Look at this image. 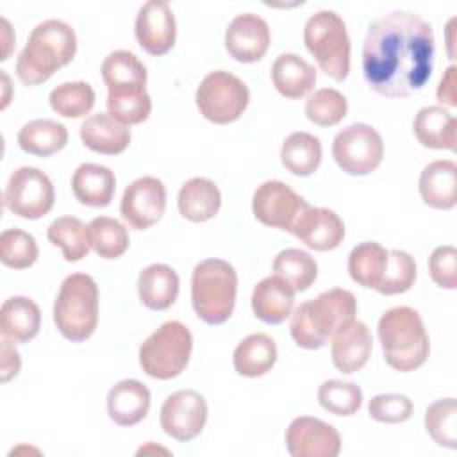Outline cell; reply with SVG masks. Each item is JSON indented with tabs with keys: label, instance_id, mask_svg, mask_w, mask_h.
<instances>
[{
	"label": "cell",
	"instance_id": "60d3db41",
	"mask_svg": "<svg viewBox=\"0 0 457 457\" xmlns=\"http://www.w3.org/2000/svg\"><path fill=\"white\" fill-rule=\"evenodd\" d=\"M39 255L37 243L32 234L21 228H5L0 234V261L12 270L30 268Z\"/></svg>",
	"mask_w": 457,
	"mask_h": 457
},
{
	"label": "cell",
	"instance_id": "836d02e7",
	"mask_svg": "<svg viewBox=\"0 0 457 457\" xmlns=\"http://www.w3.org/2000/svg\"><path fill=\"white\" fill-rule=\"evenodd\" d=\"M46 237L52 245L62 250V257L68 262L84 259L91 248L89 225L75 216H61L54 220L46 228Z\"/></svg>",
	"mask_w": 457,
	"mask_h": 457
},
{
	"label": "cell",
	"instance_id": "9a60e30c",
	"mask_svg": "<svg viewBox=\"0 0 457 457\" xmlns=\"http://www.w3.org/2000/svg\"><path fill=\"white\" fill-rule=\"evenodd\" d=\"M286 448L293 457H337L341 436L320 418L298 416L286 430Z\"/></svg>",
	"mask_w": 457,
	"mask_h": 457
},
{
	"label": "cell",
	"instance_id": "f35d334b",
	"mask_svg": "<svg viewBox=\"0 0 457 457\" xmlns=\"http://www.w3.org/2000/svg\"><path fill=\"white\" fill-rule=\"evenodd\" d=\"M89 236L91 248L96 255L104 259H118L121 257L129 245V232L125 225L109 216H96L89 221Z\"/></svg>",
	"mask_w": 457,
	"mask_h": 457
},
{
	"label": "cell",
	"instance_id": "816d5d0a",
	"mask_svg": "<svg viewBox=\"0 0 457 457\" xmlns=\"http://www.w3.org/2000/svg\"><path fill=\"white\" fill-rule=\"evenodd\" d=\"M148 452H162V453H170L166 448H161V446H154L152 443H148L146 446H141L139 450H137V455H141V453H148Z\"/></svg>",
	"mask_w": 457,
	"mask_h": 457
},
{
	"label": "cell",
	"instance_id": "ffe728a7",
	"mask_svg": "<svg viewBox=\"0 0 457 457\" xmlns=\"http://www.w3.org/2000/svg\"><path fill=\"white\" fill-rule=\"evenodd\" d=\"M150 389L136 380L125 378L107 393V414L120 427H132L145 420L150 409Z\"/></svg>",
	"mask_w": 457,
	"mask_h": 457
},
{
	"label": "cell",
	"instance_id": "2e32d148",
	"mask_svg": "<svg viewBox=\"0 0 457 457\" xmlns=\"http://www.w3.org/2000/svg\"><path fill=\"white\" fill-rule=\"evenodd\" d=\"M134 32L139 46L146 54L157 57L168 54L177 37L175 16L168 2L150 0L143 4L136 16Z\"/></svg>",
	"mask_w": 457,
	"mask_h": 457
},
{
	"label": "cell",
	"instance_id": "bcb514c9",
	"mask_svg": "<svg viewBox=\"0 0 457 457\" xmlns=\"http://www.w3.org/2000/svg\"><path fill=\"white\" fill-rule=\"evenodd\" d=\"M428 273L443 289L457 287V250L452 245L434 248L428 257Z\"/></svg>",
	"mask_w": 457,
	"mask_h": 457
},
{
	"label": "cell",
	"instance_id": "f546056e",
	"mask_svg": "<svg viewBox=\"0 0 457 457\" xmlns=\"http://www.w3.org/2000/svg\"><path fill=\"white\" fill-rule=\"evenodd\" d=\"M232 362L234 370L243 377H262L277 362V345L268 334H250L237 343Z\"/></svg>",
	"mask_w": 457,
	"mask_h": 457
},
{
	"label": "cell",
	"instance_id": "e0dca14e",
	"mask_svg": "<svg viewBox=\"0 0 457 457\" xmlns=\"http://www.w3.org/2000/svg\"><path fill=\"white\" fill-rule=\"evenodd\" d=\"M270 27L253 12L237 14L225 30V48L237 62H257L270 48Z\"/></svg>",
	"mask_w": 457,
	"mask_h": 457
},
{
	"label": "cell",
	"instance_id": "9c48e42d",
	"mask_svg": "<svg viewBox=\"0 0 457 457\" xmlns=\"http://www.w3.org/2000/svg\"><path fill=\"white\" fill-rule=\"evenodd\" d=\"M200 114L216 125L239 120L248 107V86L230 71L216 70L207 73L195 93Z\"/></svg>",
	"mask_w": 457,
	"mask_h": 457
},
{
	"label": "cell",
	"instance_id": "484cf974",
	"mask_svg": "<svg viewBox=\"0 0 457 457\" xmlns=\"http://www.w3.org/2000/svg\"><path fill=\"white\" fill-rule=\"evenodd\" d=\"M418 143L434 150H455V116L443 105L421 107L412 123Z\"/></svg>",
	"mask_w": 457,
	"mask_h": 457
},
{
	"label": "cell",
	"instance_id": "7dc6e473",
	"mask_svg": "<svg viewBox=\"0 0 457 457\" xmlns=\"http://www.w3.org/2000/svg\"><path fill=\"white\" fill-rule=\"evenodd\" d=\"M20 368H21V359H20L18 350L14 348V343L2 337V375H0V380L9 382L12 377H16L20 373Z\"/></svg>",
	"mask_w": 457,
	"mask_h": 457
},
{
	"label": "cell",
	"instance_id": "f6af8a7d",
	"mask_svg": "<svg viewBox=\"0 0 457 457\" xmlns=\"http://www.w3.org/2000/svg\"><path fill=\"white\" fill-rule=\"evenodd\" d=\"M414 405L412 400L400 393H384L375 395L368 402V412L375 421L380 423H403L412 416Z\"/></svg>",
	"mask_w": 457,
	"mask_h": 457
},
{
	"label": "cell",
	"instance_id": "681fc988",
	"mask_svg": "<svg viewBox=\"0 0 457 457\" xmlns=\"http://www.w3.org/2000/svg\"><path fill=\"white\" fill-rule=\"evenodd\" d=\"M0 23H2V37H4V54H2V61H5V59H9V54H11V46H12V43H14V36H12V30H11V25H9V21L5 20V18H2L0 20Z\"/></svg>",
	"mask_w": 457,
	"mask_h": 457
},
{
	"label": "cell",
	"instance_id": "7402d4cb",
	"mask_svg": "<svg viewBox=\"0 0 457 457\" xmlns=\"http://www.w3.org/2000/svg\"><path fill=\"white\" fill-rule=\"evenodd\" d=\"M420 195L432 209H453L457 204V164L450 159L428 162L420 175Z\"/></svg>",
	"mask_w": 457,
	"mask_h": 457
},
{
	"label": "cell",
	"instance_id": "3957f363",
	"mask_svg": "<svg viewBox=\"0 0 457 457\" xmlns=\"http://www.w3.org/2000/svg\"><path fill=\"white\" fill-rule=\"evenodd\" d=\"M357 300L352 291L332 287L300 303L291 314V337L305 350H318L346 323L355 320Z\"/></svg>",
	"mask_w": 457,
	"mask_h": 457
},
{
	"label": "cell",
	"instance_id": "603a6c76",
	"mask_svg": "<svg viewBox=\"0 0 457 457\" xmlns=\"http://www.w3.org/2000/svg\"><path fill=\"white\" fill-rule=\"evenodd\" d=\"M293 307L295 291L275 275L257 282L252 291V311L268 325L284 323L293 314Z\"/></svg>",
	"mask_w": 457,
	"mask_h": 457
},
{
	"label": "cell",
	"instance_id": "ac0fdd59",
	"mask_svg": "<svg viewBox=\"0 0 457 457\" xmlns=\"http://www.w3.org/2000/svg\"><path fill=\"white\" fill-rule=\"evenodd\" d=\"M291 234L316 252H328L341 245L345 237L343 220L327 207H307L298 218Z\"/></svg>",
	"mask_w": 457,
	"mask_h": 457
},
{
	"label": "cell",
	"instance_id": "ee69618b",
	"mask_svg": "<svg viewBox=\"0 0 457 457\" xmlns=\"http://www.w3.org/2000/svg\"><path fill=\"white\" fill-rule=\"evenodd\" d=\"M414 280H416L414 257L403 250H389L384 277L375 291L386 296L402 295L412 287Z\"/></svg>",
	"mask_w": 457,
	"mask_h": 457
},
{
	"label": "cell",
	"instance_id": "7bdbcfd3",
	"mask_svg": "<svg viewBox=\"0 0 457 457\" xmlns=\"http://www.w3.org/2000/svg\"><path fill=\"white\" fill-rule=\"evenodd\" d=\"M318 403L336 416H352L362 405V391L353 382L332 378L320 386Z\"/></svg>",
	"mask_w": 457,
	"mask_h": 457
},
{
	"label": "cell",
	"instance_id": "8fae6325",
	"mask_svg": "<svg viewBox=\"0 0 457 457\" xmlns=\"http://www.w3.org/2000/svg\"><path fill=\"white\" fill-rule=\"evenodd\" d=\"M55 202L54 184L48 175L34 166L14 170L5 184L4 205L20 218L39 220Z\"/></svg>",
	"mask_w": 457,
	"mask_h": 457
},
{
	"label": "cell",
	"instance_id": "7a4b0ae2",
	"mask_svg": "<svg viewBox=\"0 0 457 457\" xmlns=\"http://www.w3.org/2000/svg\"><path fill=\"white\" fill-rule=\"evenodd\" d=\"M77 36L62 20H45L29 34L27 45L16 61V77L25 86L46 82L59 68L73 61Z\"/></svg>",
	"mask_w": 457,
	"mask_h": 457
},
{
	"label": "cell",
	"instance_id": "c3c4849f",
	"mask_svg": "<svg viewBox=\"0 0 457 457\" xmlns=\"http://www.w3.org/2000/svg\"><path fill=\"white\" fill-rule=\"evenodd\" d=\"M455 73H457V68L453 64L448 66L445 75L441 77L437 91H436L437 100L443 105H448V107H455L457 105V96H455V82L457 80H455Z\"/></svg>",
	"mask_w": 457,
	"mask_h": 457
},
{
	"label": "cell",
	"instance_id": "1f68e13d",
	"mask_svg": "<svg viewBox=\"0 0 457 457\" xmlns=\"http://www.w3.org/2000/svg\"><path fill=\"white\" fill-rule=\"evenodd\" d=\"M321 141L309 132L289 134L280 148V161L287 171L296 177L312 175L321 164Z\"/></svg>",
	"mask_w": 457,
	"mask_h": 457
},
{
	"label": "cell",
	"instance_id": "f1b7e54d",
	"mask_svg": "<svg viewBox=\"0 0 457 457\" xmlns=\"http://www.w3.org/2000/svg\"><path fill=\"white\" fill-rule=\"evenodd\" d=\"M275 89L291 100L305 96L316 84V70L296 54H280L271 66Z\"/></svg>",
	"mask_w": 457,
	"mask_h": 457
},
{
	"label": "cell",
	"instance_id": "f5cc1de1",
	"mask_svg": "<svg viewBox=\"0 0 457 457\" xmlns=\"http://www.w3.org/2000/svg\"><path fill=\"white\" fill-rule=\"evenodd\" d=\"M2 80H4V86H5V95H4V102H2V109H5L7 107V104H9V95H7V91H9V77H7V73L2 70Z\"/></svg>",
	"mask_w": 457,
	"mask_h": 457
},
{
	"label": "cell",
	"instance_id": "52a82bcc",
	"mask_svg": "<svg viewBox=\"0 0 457 457\" xmlns=\"http://www.w3.org/2000/svg\"><path fill=\"white\" fill-rule=\"evenodd\" d=\"M303 43L320 70L343 82L350 73V37L343 18L336 11L314 12L303 27Z\"/></svg>",
	"mask_w": 457,
	"mask_h": 457
},
{
	"label": "cell",
	"instance_id": "d4e9b609",
	"mask_svg": "<svg viewBox=\"0 0 457 457\" xmlns=\"http://www.w3.org/2000/svg\"><path fill=\"white\" fill-rule=\"evenodd\" d=\"M71 191L82 205L107 207L116 191L114 171L102 164L84 162L73 171Z\"/></svg>",
	"mask_w": 457,
	"mask_h": 457
},
{
	"label": "cell",
	"instance_id": "e575fe53",
	"mask_svg": "<svg viewBox=\"0 0 457 457\" xmlns=\"http://www.w3.org/2000/svg\"><path fill=\"white\" fill-rule=\"evenodd\" d=\"M273 275L284 280L295 293H302L314 284L318 264L311 253L300 248H286L273 259Z\"/></svg>",
	"mask_w": 457,
	"mask_h": 457
},
{
	"label": "cell",
	"instance_id": "4316f807",
	"mask_svg": "<svg viewBox=\"0 0 457 457\" xmlns=\"http://www.w3.org/2000/svg\"><path fill=\"white\" fill-rule=\"evenodd\" d=\"M177 207L186 220L204 223L218 214L221 207V193L212 180L193 177L179 189Z\"/></svg>",
	"mask_w": 457,
	"mask_h": 457
},
{
	"label": "cell",
	"instance_id": "30bf717a",
	"mask_svg": "<svg viewBox=\"0 0 457 457\" xmlns=\"http://www.w3.org/2000/svg\"><path fill=\"white\" fill-rule=\"evenodd\" d=\"M332 157L345 173L353 177L368 175L382 162V136L368 123H352L334 136Z\"/></svg>",
	"mask_w": 457,
	"mask_h": 457
},
{
	"label": "cell",
	"instance_id": "5bb4252c",
	"mask_svg": "<svg viewBox=\"0 0 457 457\" xmlns=\"http://www.w3.org/2000/svg\"><path fill=\"white\" fill-rule=\"evenodd\" d=\"M166 209V186L157 177H139L130 182L121 196L120 212L136 230L155 225Z\"/></svg>",
	"mask_w": 457,
	"mask_h": 457
},
{
	"label": "cell",
	"instance_id": "5b68a950",
	"mask_svg": "<svg viewBox=\"0 0 457 457\" xmlns=\"http://www.w3.org/2000/svg\"><path fill=\"white\" fill-rule=\"evenodd\" d=\"M237 273L223 259L198 262L191 275V303L196 316L207 325L225 323L234 311Z\"/></svg>",
	"mask_w": 457,
	"mask_h": 457
},
{
	"label": "cell",
	"instance_id": "d6986e66",
	"mask_svg": "<svg viewBox=\"0 0 457 457\" xmlns=\"http://www.w3.org/2000/svg\"><path fill=\"white\" fill-rule=\"evenodd\" d=\"M330 353L334 366L345 373H355L368 362L373 348L371 332L366 323L359 320H352L345 327H341L330 337Z\"/></svg>",
	"mask_w": 457,
	"mask_h": 457
},
{
	"label": "cell",
	"instance_id": "7c38bea8",
	"mask_svg": "<svg viewBox=\"0 0 457 457\" xmlns=\"http://www.w3.org/2000/svg\"><path fill=\"white\" fill-rule=\"evenodd\" d=\"M309 204L286 182L266 180L253 191L252 211L266 227L291 232Z\"/></svg>",
	"mask_w": 457,
	"mask_h": 457
},
{
	"label": "cell",
	"instance_id": "74e56055",
	"mask_svg": "<svg viewBox=\"0 0 457 457\" xmlns=\"http://www.w3.org/2000/svg\"><path fill=\"white\" fill-rule=\"evenodd\" d=\"M48 102L52 111L62 118H82L95 105V89L82 80L62 82L50 91Z\"/></svg>",
	"mask_w": 457,
	"mask_h": 457
},
{
	"label": "cell",
	"instance_id": "6da1fadb",
	"mask_svg": "<svg viewBox=\"0 0 457 457\" xmlns=\"http://www.w3.org/2000/svg\"><path fill=\"white\" fill-rule=\"evenodd\" d=\"M434 30L411 11H393L375 20L362 43V77L386 98L420 91L434 68Z\"/></svg>",
	"mask_w": 457,
	"mask_h": 457
},
{
	"label": "cell",
	"instance_id": "44dd1931",
	"mask_svg": "<svg viewBox=\"0 0 457 457\" xmlns=\"http://www.w3.org/2000/svg\"><path fill=\"white\" fill-rule=\"evenodd\" d=\"M80 139L91 152L116 155L127 150L130 143V129L109 112H96L82 121Z\"/></svg>",
	"mask_w": 457,
	"mask_h": 457
},
{
	"label": "cell",
	"instance_id": "8d00e7d4",
	"mask_svg": "<svg viewBox=\"0 0 457 457\" xmlns=\"http://www.w3.org/2000/svg\"><path fill=\"white\" fill-rule=\"evenodd\" d=\"M107 112L125 125L143 123L152 112V98L145 87L107 89Z\"/></svg>",
	"mask_w": 457,
	"mask_h": 457
},
{
	"label": "cell",
	"instance_id": "cb8c5ba5",
	"mask_svg": "<svg viewBox=\"0 0 457 457\" xmlns=\"http://www.w3.org/2000/svg\"><path fill=\"white\" fill-rule=\"evenodd\" d=\"M180 289V280L177 271L168 264H150L141 270L137 277V295L141 303L150 311L170 309Z\"/></svg>",
	"mask_w": 457,
	"mask_h": 457
},
{
	"label": "cell",
	"instance_id": "4fadbf2b",
	"mask_svg": "<svg viewBox=\"0 0 457 457\" xmlns=\"http://www.w3.org/2000/svg\"><path fill=\"white\" fill-rule=\"evenodd\" d=\"M207 402L193 389H180L171 393L159 414L161 428L173 439L187 443L193 441L205 427L207 421Z\"/></svg>",
	"mask_w": 457,
	"mask_h": 457
},
{
	"label": "cell",
	"instance_id": "ba28073f",
	"mask_svg": "<svg viewBox=\"0 0 457 457\" xmlns=\"http://www.w3.org/2000/svg\"><path fill=\"white\" fill-rule=\"evenodd\" d=\"M193 336L189 328L177 321H166L154 330L139 346L141 370L157 380L179 377L191 357Z\"/></svg>",
	"mask_w": 457,
	"mask_h": 457
},
{
	"label": "cell",
	"instance_id": "d590c367",
	"mask_svg": "<svg viewBox=\"0 0 457 457\" xmlns=\"http://www.w3.org/2000/svg\"><path fill=\"white\" fill-rule=\"evenodd\" d=\"M102 79L107 89L145 87L146 68L139 57L129 50H114L102 62Z\"/></svg>",
	"mask_w": 457,
	"mask_h": 457
},
{
	"label": "cell",
	"instance_id": "d6a6232c",
	"mask_svg": "<svg viewBox=\"0 0 457 457\" xmlns=\"http://www.w3.org/2000/svg\"><path fill=\"white\" fill-rule=\"evenodd\" d=\"M389 250H386L377 241H362L352 248L348 255V273L353 282L362 287L377 289L380 284L386 266H387Z\"/></svg>",
	"mask_w": 457,
	"mask_h": 457
},
{
	"label": "cell",
	"instance_id": "8992f818",
	"mask_svg": "<svg viewBox=\"0 0 457 457\" xmlns=\"http://www.w3.org/2000/svg\"><path fill=\"white\" fill-rule=\"evenodd\" d=\"M54 323L59 334L82 343L93 336L98 325V286L86 273L68 275L54 302Z\"/></svg>",
	"mask_w": 457,
	"mask_h": 457
},
{
	"label": "cell",
	"instance_id": "4dcf8cb0",
	"mask_svg": "<svg viewBox=\"0 0 457 457\" xmlns=\"http://www.w3.org/2000/svg\"><path fill=\"white\" fill-rule=\"evenodd\" d=\"M18 146L30 155L48 157L61 152L68 143V130L55 120H32L18 132Z\"/></svg>",
	"mask_w": 457,
	"mask_h": 457
},
{
	"label": "cell",
	"instance_id": "83f0119b",
	"mask_svg": "<svg viewBox=\"0 0 457 457\" xmlns=\"http://www.w3.org/2000/svg\"><path fill=\"white\" fill-rule=\"evenodd\" d=\"M2 337L11 343H27L34 339L41 327V311L37 303L27 296H11L0 309Z\"/></svg>",
	"mask_w": 457,
	"mask_h": 457
},
{
	"label": "cell",
	"instance_id": "ab89813d",
	"mask_svg": "<svg viewBox=\"0 0 457 457\" xmlns=\"http://www.w3.org/2000/svg\"><path fill=\"white\" fill-rule=\"evenodd\" d=\"M427 434L450 450L457 448V402L455 398H439L425 411Z\"/></svg>",
	"mask_w": 457,
	"mask_h": 457
},
{
	"label": "cell",
	"instance_id": "f907efd6",
	"mask_svg": "<svg viewBox=\"0 0 457 457\" xmlns=\"http://www.w3.org/2000/svg\"><path fill=\"white\" fill-rule=\"evenodd\" d=\"M453 23H455V18H452L450 21H448V25H446V45H448V55H450V59H453Z\"/></svg>",
	"mask_w": 457,
	"mask_h": 457
},
{
	"label": "cell",
	"instance_id": "b9f144b4",
	"mask_svg": "<svg viewBox=\"0 0 457 457\" xmlns=\"http://www.w3.org/2000/svg\"><path fill=\"white\" fill-rule=\"evenodd\" d=\"M348 111V102L343 93L334 87H321L314 91L305 102V116L318 127L337 125Z\"/></svg>",
	"mask_w": 457,
	"mask_h": 457
},
{
	"label": "cell",
	"instance_id": "277c9868",
	"mask_svg": "<svg viewBox=\"0 0 457 457\" xmlns=\"http://www.w3.org/2000/svg\"><path fill=\"white\" fill-rule=\"evenodd\" d=\"M378 339L386 362L402 373L425 364L430 353V339L418 311L407 305L387 309L378 320Z\"/></svg>",
	"mask_w": 457,
	"mask_h": 457
}]
</instances>
